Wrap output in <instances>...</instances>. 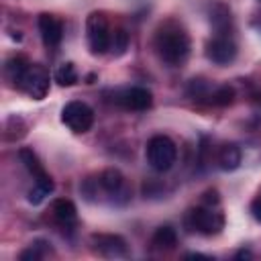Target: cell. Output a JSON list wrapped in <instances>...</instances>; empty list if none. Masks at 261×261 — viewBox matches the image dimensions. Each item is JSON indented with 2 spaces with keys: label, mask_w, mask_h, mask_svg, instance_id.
Segmentation results:
<instances>
[{
  "label": "cell",
  "mask_w": 261,
  "mask_h": 261,
  "mask_svg": "<svg viewBox=\"0 0 261 261\" xmlns=\"http://www.w3.org/2000/svg\"><path fill=\"white\" fill-rule=\"evenodd\" d=\"M18 159H20V163L27 167V171L33 175V179H43V177L49 175V173L45 171L41 159L37 157V153H35L33 149H27V147L18 149Z\"/></svg>",
  "instance_id": "obj_12"
},
{
  "label": "cell",
  "mask_w": 261,
  "mask_h": 261,
  "mask_svg": "<svg viewBox=\"0 0 261 261\" xmlns=\"http://www.w3.org/2000/svg\"><path fill=\"white\" fill-rule=\"evenodd\" d=\"M98 184H100V188H102L104 192H108V194H118V192L124 188V175H122L118 169L108 167V169H104V171L98 175Z\"/></svg>",
  "instance_id": "obj_13"
},
{
  "label": "cell",
  "mask_w": 261,
  "mask_h": 261,
  "mask_svg": "<svg viewBox=\"0 0 261 261\" xmlns=\"http://www.w3.org/2000/svg\"><path fill=\"white\" fill-rule=\"evenodd\" d=\"M77 80H80V75H77V69H75V65L71 61L61 63L57 67V71H55V82L59 86H63V88H69V86L77 84Z\"/></svg>",
  "instance_id": "obj_18"
},
{
  "label": "cell",
  "mask_w": 261,
  "mask_h": 261,
  "mask_svg": "<svg viewBox=\"0 0 261 261\" xmlns=\"http://www.w3.org/2000/svg\"><path fill=\"white\" fill-rule=\"evenodd\" d=\"M61 122L71 133H88L94 124V110L82 100H71L61 108Z\"/></svg>",
  "instance_id": "obj_5"
},
{
  "label": "cell",
  "mask_w": 261,
  "mask_h": 261,
  "mask_svg": "<svg viewBox=\"0 0 261 261\" xmlns=\"http://www.w3.org/2000/svg\"><path fill=\"white\" fill-rule=\"evenodd\" d=\"M153 247L159 249V251H171L175 245H177V232L175 228L171 226H159L155 232H153V239H151Z\"/></svg>",
  "instance_id": "obj_15"
},
{
  "label": "cell",
  "mask_w": 261,
  "mask_h": 261,
  "mask_svg": "<svg viewBox=\"0 0 261 261\" xmlns=\"http://www.w3.org/2000/svg\"><path fill=\"white\" fill-rule=\"evenodd\" d=\"M153 45H155L157 57L163 63H167L169 67L184 65L188 61V57H190V47H192L188 33L179 24H175L171 20L163 22L157 29L155 39H153Z\"/></svg>",
  "instance_id": "obj_1"
},
{
  "label": "cell",
  "mask_w": 261,
  "mask_h": 261,
  "mask_svg": "<svg viewBox=\"0 0 261 261\" xmlns=\"http://www.w3.org/2000/svg\"><path fill=\"white\" fill-rule=\"evenodd\" d=\"M186 257H188V259H210V257H206V255H200V253H188Z\"/></svg>",
  "instance_id": "obj_24"
},
{
  "label": "cell",
  "mask_w": 261,
  "mask_h": 261,
  "mask_svg": "<svg viewBox=\"0 0 261 261\" xmlns=\"http://www.w3.org/2000/svg\"><path fill=\"white\" fill-rule=\"evenodd\" d=\"M188 222L196 232L204 237L218 234L224 228V216L218 210V192L214 194V198H206L202 206L192 208L188 214Z\"/></svg>",
  "instance_id": "obj_2"
},
{
  "label": "cell",
  "mask_w": 261,
  "mask_h": 261,
  "mask_svg": "<svg viewBox=\"0 0 261 261\" xmlns=\"http://www.w3.org/2000/svg\"><path fill=\"white\" fill-rule=\"evenodd\" d=\"M145 155H147V163L155 171L163 173V171H169L173 167V163L177 159V147H175V143L169 137L155 135V137L149 139Z\"/></svg>",
  "instance_id": "obj_3"
},
{
  "label": "cell",
  "mask_w": 261,
  "mask_h": 261,
  "mask_svg": "<svg viewBox=\"0 0 261 261\" xmlns=\"http://www.w3.org/2000/svg\"><path fill=\"white\" fill-rule=\"evenodd\" d=\"M126 47H128V33H126L124 29H116V31H112V41H110V49H112V53L118 57V55H122V53L126 51Z\"/></svg>",
  "instance_id": "obj_21"
},
{
  "label": "cell",
  "mask_w": 261,
  "mask_h": 261,
  "mask_svg": "<svg viewBox=\"0 0 261 261\" xmlns=\"http://www.w3.org/2000/svg\"><path fill=\"white\" fill-rule=\"evenodd\" d=\"M206 57L216 65H228L237 57V43L228 35H216L206 43Z\"/></svg>",
  "instance_id": "obj_7"
},
{
  "label": "cell",
  "mask_w": 261,
  "mask_h": 261,
  "mask_svg": "<svg viewBox=\"0 0 261 261\" xmlns=\"http://www.w3.org/2000/svg\"><path fill=\"white\" fill-rule=\"evenodd\" d=\"M208 102L214 106H228L234 102V90L230 86H218V88L210 90Z\"/></svg>",
  "instance_id": "obj_20"
},
{
  "label": "cell",
  "mask_w": 261,
  "mask_h": 261,
  "mask_svg": "<svg viewBox=\"0 0 261 261\" xmlns=\"http://www.w3.org/2000/svg\"><path fill=\"white\" fill-rule=\"evenodd\" d=\"M251 212H253L255 220L261 222V196H257V198L253 200V204H251Z\"/></svg>",
  "instance_id": "obj_23"
},
{
  "label": "cell",
  "mask_w": 261,
  "mask_h": 261,
  "mask_svg": "<svg viewBox=\"0 0 261 261\" xmlns=\"http://www.w3.org/2000/svg\"><path fill=\"white\" fill-rule=\"evenodd\" d=\"M37 24H39V33H41V39H43L45 47H57L61 43V39H63V22L57 16L43 12V14H39Z\"/></svg>",
  "instance_id": "obj_10"
},
{
  "label": "cell",
  "mask_w": 261,
  "mask_h": 261,
  "mask_svg": "<svg viewBox=\"0 0 261 261\" xmlns=\"http://www.w3.org/2000/svg\"><path fill=\"white\" fill-rule=\"evenodd\" d=\"M51 243H47V241H43V239H39V241H33L20 255H18V259L20 261H41L43 257H47L49 253H51V247H49Z\"/></svg>",
  "instance_id": "obj_16"
},
{
  "label": "cell",
  "mask_w": 261,
  "mask_h": 261,
  "mask_svg": "<svg viewBox=\"0 0 261 261\" xmlns=\"http://www.w3.org/2000/svg\"><path fill=\"white\" fill-rule=\"evenodd\" d=\"M53 216H55L57 222H61V224L67 226V224H73V222H75L77 210H75V206H73L71 200L59 198V200L53 202Z\"/></svg>",
  "instance_id": "obj_14"
},
{
  "label": "cell",
  "mask_w": 261,
  "mask_h": 261,
  "mask_svg": "<svg viewBox=\"0 0 261 261\" xmlns=\"http://www.w3.org/2000/svg\"><path fill=\"white\" fill-rule=\"evenodd\" d=\"M16 88H20L33 100H43L49 92V71L41 63H31Z\"/></svg>",
  "instance_id": "obj_6"
},
{
  "label": "cell",
  "mask_w": 261,
  "mask_h": 261,
  "mask_svg": "<svg viewBox=\"0 0 261 261\" xmlns=\"http://www.w3.org/2000/svg\"><path fill=\"white\" fill-rule=\"evenodd\" d=\"M86 37H88V47L94 55H102L110 49L112 31L104 12H92L86 18Z\"/></svg>",
  "instance_id": "obj_4"
},
{
  "label": "cell",
  "mask_w": 261,
  "mask_h": 261,
  "mask_svg": "<svg viewBox=\"0 0 261 261\" xmlns=\"http://www.w3.org/2000/svg\"><path fill=\"white\" fill-rule=\"evenodd\" d=\"M47 196H49V192H47L45 188H41V186H37V184H35V186L29 190L27 200H29L31 204H35V206H37V204H41V202H43Z\"/></svg>",
  "instance_id": "obj_22"
},
{
  "label": "cell",
  "mask_w": 261,
  "mask_h": 261,
  "mask_svg": "<svg viewBox=\"0 0 261 261\" xmlns=\"http://www.w3.org/2000/svg\"><path fill=\"white\" fill-rule=\"evenodd\" d=\"M116 102H118L122 108H126V110H139V112H141V110L151 108V104H153V94H151V90H147V88H143V86H133V88L122 90V92L118 94Z\"/></svg>",
  "instance_id": "obj_9"
},
{
  "label": "cell",
  "mask_w": 261,
  "mask_h": 261,
  "mask_svg": "<svg viewBox=\"0 0 261 261\" xmlns=\"http://www.w3.org/2000/svg\"><path fill=\"white\" fill-rule=\"evenodd\" d=\"M210 20L214 24V29L218 31V35H226V29L230 24V10L224 6V4H218L212 14H210Z\"/></svg>",
  "instance_id": "obj_19"
},
{
  "label": "cell",
  "mask_w": 261,
  "mask_h": 261,
  "mask_svg": "<svg viewBox=\"0 0 261 261\" xmlns=\"http://www.w3.org/2000/svg\"><path fill=\"white\" fill-rule=\"evenodd\" d=\"M243 257H251V251H239L237 253V259H243Z\"/></svg>",
  "instance_id": "obj_25"
},
{
  "label": "cell",
  "mask_w": 261,
  "mask_h": 261,
  "mask_svg": "<svg viewBox=\"0 0 261 261\" xmlns=\"http://www.w3.org/2000/svg\"><path fill=\"white\" fill-rule=\"evenodd\" d=\"M92 249L108 259H116V257H126L128 255V247L126 241L120 234H106V232H98L92 234Z\"/></svg>",
  "instance_id": "obj_8"
},
{
  "label": "cell",
  "mask_w": 261,
  "mask_h": 261,
  "mask_svg": "<svg viewBox=\"0 0 261 261\" xmlns=\"http://www.w3.org/2000/svg\"><path fill=\"white\" fill-rule=\"evenodd\" d=\"M243 161V153H241V147L234 145V143H226L220 147L218 151V167L222 171H234Z\"/></svg>",
  "instance_id": "obj_11"
},
{
  "label": "cell",
  "mask_w": 261,
  "mask_h": 261,
  "mask_svg": "<svg viewBox=\"0 0 261 261\" xmlns=\"http://www.w3.org/2000/svg\"><path fill=\"white\" fill-rule=\"evenodd\" d=\"M29 65H31V63L27 61L24 55H16V57L8 59V61H6V75H8V80H10L14 86H18V82H20V77H22V73L27 71Z\"/></svg>",
  "instance_id": "obj_17"
}]
</instances>
